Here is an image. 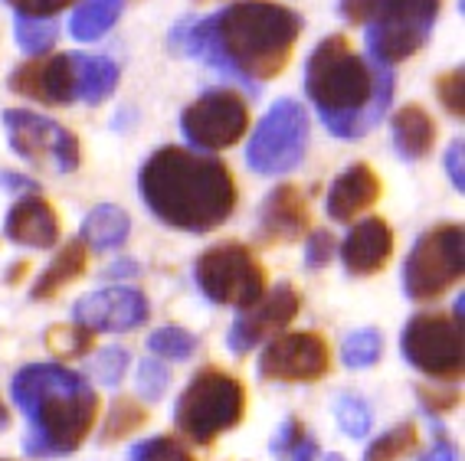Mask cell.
<instances>
[{
	"instance_id": "obj_38",
	"label": "cell",
	"mask_w": 465,
	"mask_h": 461,
	"mask_svg": "<svg viewBox=\"0 0 465 461\" xmlns=\"http://www.w3.org/2000/svg\"><path fill=\"white\" fill-rule=\"evenodd\" d=\"M334 256V236L331 232H312L305 246V265L308 269H324Z\"/></svg>"
},
{
	"instance_id": "obj_4",
	"label": "cell",
	"mask_w": 465,
	"mask_h": 461,
	"mask_svg": "<svg viewBox=\"0 0 465 461\" xmlns=\"http://www.w3.org/2000/svg\"><path fill=\"white\" fill-rule=\"evenodd\" d=\"M14 403L30 419L26 455H73L99 419V396L63 363H30L10 383Z\"/></svg>"
},
{
	"instance_id": "obj_15",
	"label": "cell",
	"mask_w": 465,
	"mask_h": 461,
	"mask_svg": "<svg viewBox=\"0 0 465 461\" xmlns=\"http://www.w3.org/2000/svg\"><path fill=\"white\" fill-rule=\"evenodd\" d=\"M10 89L43 105H69L79 99V53L24 63L10 75Z\"/></svg>"
},
{
	"instance_id": "obj_19",
	"label": "cell",
	"mask_w": 465,
	"mask_h": 461,
	"mask_svg": "<svg viewBox=\"0 0 465 461\" xmlns=\"http://www.w3.org/2000/svg\"><path fill=\"white\" fill-rule=\"evenodd\" d=\"M4 236L17 246L53 249L59 242V216L50 206V200L30 193L10 206L7 220H4Z\"/></svg>"
},
{
	"instance_id": "obj_23",
	"label": "cell",
	"mask_w": 465,
	"mask_h": 461,
	"mask_svg": "<svg viewBox=\"0 0 465 461\" xmlns=\"http://www.w3.org/2000/svg\"><path fill=\"white\" fill-rule=\"evenodd\" d=\"M132 236V220L122 206L102 203L95 206L89 216L83 220V242L95 252H112L122 249Z\"/></svg>"
},
{
	"instance_id": "obj_45",
	"label": "cell",
	"mask_w": 465,
	"mask_h": 461,
	"mask_svg": "<svg viewBox=\"0 0 465 461\" xmlns=\"http://www.w3.org/2000/svg\"><path fill=\"white\" fill-rule=\"evenodd\" d=\"M324 461H344V455H338V452H331V455H324Z\"/></svg>"
},
{
	"instance_id": "obj_26",
	"label": "cell",
	"mask_w": 465,
	"mask_h": 461,
	"mask_svg": "<svg viewBox=\"0 0 465 461\" xmlns=\"http://www.w3.org/2000/svg\"><path fill=\"white\" fill-rule=\"evenodd\" d=\"M269 452L279 461H318V442L302 419H285L269 442Z\"/></svg>"
},
{
	"instance_id": "obj_22",
	"label": "cell",
	"mask_w": 465,
	"mask_h": 461,
	"mask_svg": "<svg viewBox=\"0 0 465 461\" xmlns=\"http://www.w3.org/2000/svg\"><path fill=\"white\" fill-rule=\"evenodd\" d=\"M393 141L403 161H420L436 144V122L423 105H403L393 115Z\"/></svg>"
},
{
	"instance_id": "obj_29",
	"label": "cell",
	"mask_w": 465,
	"mask_h": 461,
	"mask_svg": "<svg viewBox=\"0 0 465 461\" xmlns=\"http://www.w3.org/2000/svg\"><path fill=\"white\" fill-rule=\"evenodd\" d=\"M381 350H383V338L377 330H358V334L344 338V344H341V360H344V367H351V370H364V367H374V363L381 360Z\"/></svg>"
},
{
	"instance_id": "obj_41",
	"label": "cell",
	"mask_w": 465,
	"mask_h": 461,
	"mask_svg": "<svg viewBox=\"0 0 465 461\" xmlns=\"http://www.w3.org/2000/svg\"><path fill=\"white\" fill-rule=\"evenodd\" d=\"M462 151L465 144L462 141H452L446 151V171H449V181L456 183V190H465V177H462Z\"/></svg>"
},
{
	"instance_id": "obj_27",
	"label": "cell",
	"mask_w": 465,
	"mask_h": 461,
	"mask_svg": "<svg viewBox=\"0 0 465 461\" xmlns=\"http://www.w3.org/2000/svg\"><path fill=\"white\" fill-rule=\"evenodd\" d=\"M416 445H420L416 426L413 422H400V426L387 428L383 436H377L367 445L364 461H403L407 455L416 452Z\"/></svg>"
},
{
	"instance_id": "obj_30",
	"label": "cell",
	"mask_w": 465,
	"mask_h": 461,
	"mask_svg": "<svg viewBox=\"0 0 465 461\" xmlns=\"http://www.w3.org/2000/svg\"><path fill=\"white\" fill-rule=\"evenodd\" d=\"M14 34H17L20 50L30 56H43L56 43V24L50 17H17Z\"/></svg>"
},
{
	"instance_id": "obj_31",
	"label": "cell",
	"mask_w": 465,
	"mask_h": 461,
	"mask_svg": "<svg viewBox=\"0 0 465 461\" xmlns=\"http://www.w3.org/2000/svg\"><path fill=\"white\" fill-rule=\"evenodd\" d=\"M334 419H338L341 432L351 438H361L371 432V409L358 393H341L334 399Z\"/></svg>"
},
{
	"instance_id": "obj_13",
	"label": "cell",
	"mask_w": 465,
	"mask_h": 461,
	"mask_svg": "<svg viewBox=\"0 0 465 461\" xmlns=\"http://www.w3.org/2000/svg\"><path fill=\"white\" fill-rule=\"evenodd\" d=\"M331 370L328 340L315 330H289L269 340L259 357V377L272 383H315Z\"/></svg>"
},
{
	"instance_id": "obj_10",
	"label": "cell",
	"mask_w": 465,
	"mask_h": 461,
	"mask_svg": "<svg viewBox=\"0 0 465 461\" xmlns=\"http://www.w3.org/2000/svg\"><path fill=\"white\" fill-rule=\"evenodd\" d=\"M10 148L46 173H73L79 167V138L59 122L26 108L4 112Z\"/></svg>"
},
{
	"instance_id": "obj_5",
	"label": "cell",
	"mask_w": 465,
	"mask_h": 461,
	"mask_svg": "<svg viewBox=\"0 0 465 461\" xmlns=\"http://www.w3.org/2000/svg\"><path fill=\"white\" fill-rule=\"evenodd\" d=\"M341 14L364 26L374 63H403L430 43L440 0H341Z\"/></svg>"
},
{
	"instance_id": "obj_25",
	"label": "cell",
	"mask_w": 465,
	"mask_h": 461,
	"mask_svg": "<svg viewBox=\"0 0 465 461\" xmlns=\"http://www.w3.org/2000/svg\"><path fill=\"white\" fill-rule=\"evenodd\" d=\"M122 7H125V0H83L79 10H75L73 17V36L83 43H92L105 36L115 20L122 17Z\"/></svg>"
},
{
	"instance_id": "obj_28",
	"label": "cell",
	"mask_w": 465,
	"mask_h": 461,
	"mask_svg": "<svg viewBox=\"0 0 465 461\" xmlns=\"http://www.w3.org/2000/svg\"><path fill=\"white\" fill-rule=\"evenodd\" d=\"M46 350L53 357H85L92 350V330H85L83 324H53L46 330Z\"/></svg>"
},
{
	"instance_id": "obj_20",
	"label": "cell",
	"mask_w": 465,
	"mask_h": 461,
	"mask_svg": "<svg viewBox=\"0 0 465 461\" xmlns=\"http://www.w3.org/2000/svg\"><path fill=\"white\" fill-rule=\"evenodd\" d=\"M381 177L367 164H351L348 171L341 173L338 181L328 190V200H324V210L328 216L338 222H351L358 213L371 210V206L381 200Z\"/></svg>"
},
{
	"instance_id": "obj_39",
	"label": "cell",
	"mask_w": 465,
	"mask_h": 461,
	"mask_svg": "<svg viewBox=\"0 0 465 461\" xmlns=\"http://www.w3.org/2000/svg\"><path fill=\"white\" fill-rule=\"evenodd\" d=\"M4 4H10L20 17H53L63 7H69L73 0H4Z\"/></svg>"
},
{
	"instance_id": "obj_35",
	"label": "cell",
	"mask_w": 465,
	"mask_h": 461,
	"mask_svg": "<svg viewBox=\"0 0 465 461\" xmlns=\"http://www.w3.org/2000/svg\"><path fill=\"white\" fill-rule=\"evenodd\" d=\"M89 370H92V377L99 379V383H105V387H118L128 370V350L125 347H108L99 357H92Z\"/></svg>"
},
{
	"instance_id": "obj_34",
	"label": "cell",
	"mask_w": 465,
	"mask_h": 461,
	"mask_svg": "<svg viewBox=\"0 0 465 461\" xmlns=\"http://www.w3.org/2000/svg\"><path fill=\"white\" fill-rule=\"evenodd\" d=\"M148 347L154 350L158 357H167V360H187V357L193 354V347H197V340L187 334V330L181 328H161L151 334Z\"/></svg>"
},
{
	"instance_id": "obj_2",
	"label": "cell",
	"mask_w": 465,
	"mask_h": 461,
	"mask_svg": "<svg viewBox=\"0 0 465 461\" xmlns=\"http://www.w3.org/2000/svg\"><path fill=\"white\" fill-rule=\"evenodd\" d=\"M138 187L151 213L181 232H213L236 210L230 167L174 144L158 148L144 161Z\"/></svg>"
},
{
	"instance_id": "obj_32",
	"label": "cell",
	"mask_w": 465,
	"mask_h": 461,
	"mask_svg": "<svg viewBox=\"0 0 465 461\" xmlns=\"http://www.w3.org/2000/svg\"><path fill=\"white\" fill-rule=\"evenodd\" d=\"M148 422V412L142 409L138 403H132V399H115V406H112V412H108V422H105V442H118V438L132 436V432H138V428Z\"/></svg>"
},
{
	"instance_id": "obj_37",
	"label": "cell",
	"mask_w": 465,
	"mask_h": 461,
	"mask_svg": "<svg viewBox=\"0 0 465 461\" xmlns=\"http://www.w3.org/2000/svg\"><path fill=\"white\" fill-rule=\"evenodd\" d=\"M462 92H465V73H462V69H449L446 75H440V79H436V95H440V102L446 105L449 115H456V118L465 115Z\"/></svg>"
},
{
	"instance_id": "obj_18",
	"label": "cell",
	"mask_w": 465,
	"mask_h": 461,
	"mask_svg": "<svg viewBox=\"0 0 465 461\" xmlns=\"http://www.w3.org/2000/svg\"><path fill=\"white\" fill-rule=\"evenodd\" d=\"M393 256V232L387 220L381 216H367V220L354 222L348 232V240L341 246V259L351 275H377L387 269Z\"/></svg>"
},
{
	"instance_id": "obj_36",
	"label": "cell",
	"mask_w": 465,
	"mask_h": 461,
	"mask_svg": "<svg viewBox=\"0 0 465 461\" xmlns=\"http://www.w3.org/2000/svg\"><path fill=\"white\" fill-rule=\"evenodd\" d=\"M167 387H171V373H167L164 363L158 357L142 360V367H138V393L144 399H151V403H158L161 396L167 393Z\"/></svg>"
},
{
	"instance_id": "obj_17",
	"label": "cell",
	"mask_w": 465,
	"mask_h": 461,
	"mask_svg": "<svg viewBox=\"0 0 465 461\" xmlns=\"http://www.w3.org/2000/svg\"><path fill=\"white\" fill-rule=\"evenodd\" d=\"M312 226V213H308V200L299 187L282 183L266 197L262 210H259V240L266 246H282V242L302 240Z\"/></svg>"
},
{
	"instance_id": "obj_44",
	"label": "cell",
	"mask_w": 465,
	"mask_h": 461,
	"mask_svg": "<svg viewBox=\"0 0 465 461\" xmlns=\"http://www.w3.org/2000/svg\"><path fill=\"white\" fill-rule=\"evenodd\" d=\"M10 426V412H7V406L0 403V428H7Z\"/></svg>"
},
{
	"instance_id": "obj_7",
	"label": "cell",
	"mask_w": 465,
	"mask_h": 461,
	"mask_svg": "<svg viewBox=\"0 0 465 461\" xmlns=\"http://www.w3.org/2000/svg\"><path fill=\"white\" fill-rule=\"evenodd\" d=\"M465 272L462 222H442L423 232L403 265V291L410 301H432L446 295Z\"/></svg>"
},
{
	"instance_id": "obj_24",
	"label": "cell",
	"mask_w": 465,
	"mask_h": 461,
	"mask_svg": "<svg viewBox=\"0 0 465 461\" xmlns=\"http://www.w3.org/2000/svg\"><path fill=\"white\" fill-rule=\"evenodd\" d=\"M118 79V66L105 56H83L79 53V99L89 102V105H99L105 102L112 92H115Z\"/></svg>"
},
{
	"instance_id": "obj_11",
	"label": "cell",
	"mask_w": 465,
	"mask_h": 461,
	"mask_svg": "<svg viewBox=\"0 0 465 461\" xmlns=\"http://www.w3.org/2000/svg\"><path fill=\"white\" fill-rule=\"evenodd\" d=\"M400 347L410 367L426 377L446 383L462 379V321H449L442 314H416L403 328Z\"/></svg>"
},
{
	"instance_id": "obj_46",
	"label": "cell",
	"mask_w": 465,
	"mask_h": 461,
	"mask_svg": "<svg viewBox=\"0 0 465 461\" xmlns=\"http://www.w3.org/2000/svg\"><path fill=\"white\" fill-rule=\"evenodd\" d=\"M200 4H203V0H200Z\"/></svg>"
},
{
	"instance_id": "obj_16",
	"label": "cell",
	"mask_w": 465,
	"mask_h": 461,
	"mask_svg": "<svg viewBox=\"0 0 465 461\" xmlns=\"http://www.w3.org/2000/svg\"><path fill=\"white\" fill-rule=\"evenodd\" d=\"M75 324H83L85 330H134L148 321V298L134 289H102L85 295L75 305Z\"/></svg>"
},
{
	"instance_id": "obj_21",
	"label": "cell",
	"mask_w": 465,
	"mask_h": 461,
	"mask_svg": "<svg viewBox=\"0 0 465 461\" xmlns=\"http://www.w3.org/2000/svg\"><path fill=\"white\" fill-rule=\"evenodd\" d=\"M85 269H89V246H85L83 240L66 242V246L53 256V262L40 272V279L34 281V291H30V295L46 301V298L59 295L66 285H73L75 279H83Z\"/></svg>"
},
{
	"instance_id": "obj_33",
	"label": "cell",
	"mask_w": 465,
	"mask_h": 461,
	"mask_svg": "<svg viewBox=\"0 0 465 461\" xmlns=\"http://www.w3.org/2000/svg\"><path fill=\"white\" fill-rule=\"evenodd\" d=\"M132 461H193L187 445L174 436H154L144 438L132 448Z\"/></svg>"
},
{
	"instance_id": "obj_6",
	"label": "cell",
	"mask_w": 465,
	"mask_h": 461,
	"mask_svg": "<svg viewBox=\"0 0 465 461\" xmlns=\"http://www.w3.org/2000/svg\"><path fill=\"white\" fill-rule=\"evenodd\" d=\"M246 416V387L220 367H203L174 406V426L187 442L213 445Z\"/></svg>"
},
{
	"instance_id": "obj_1",
	"label": "cell",
	"mask_w": 465,
	"mask_h": 461,
	"mask_svg": "<svg viewBox=\"0 0 465 461\" xmlns=\"http://www.w3.org/2000/svg\"><path fill=\"white\" fill-rule=\"evenodd\" d=\"M302 17L272 0H240L210 20L174 26L171 46L240 83H269L289 66Z\"/></svg>"
},
{
	"instance_id": "obj_3",
	"label": "cell",
	"mask_w": 465,
	"mask_h": 461,
	"mask_svg": "<svg viewBox=\"0 0 465 461\" xmlns=\"http://www.w3.org/2000/svg\"><path fill=\"white\" fill-rule=\"evenodd\" d=\"M305 95L334 138L358 141L383 122L393 102V73L367 63L344 36H328L305 63Z\"/></svg>"
},
{
	"instance_id": "obj_9",
	"label": "cell",
	"mask_w": 465,
	"mask_h": 461,
	"mask_svg": "<svg viewBox=\"0 0 465 461\" xmlns=\"http://www.w3.org/2000/svg\"><path fill=\"white\" fill-rule=\"evenodd\" d=\"M308 115L299 102H275L246 144V164L256 173H289L305 161Z\"/></svg>"
},
{
	"instance_id": "obj_40",
	"label": "cell",
	"mask_w": 465,
	"mask_h": 461,
	"mask_svg": "<svg viewBox=\"0 0 465 461\" xmlns=\"http://www.w3.org/2000/svg\"><path fill=\"white\" fill-rule=\"evenodd\" d=\"M420 399H423L426 412H449V409H456L459 406V393L456 389H446V393H436V389H420Z\"/></svg>"
},
{
	"instance_id": "obj_42",
	"label": "cell",
	"mask_w": 465,
	"mask_h": 461,
	"mask_svg": "<svg viewBox=\"0 0 465 461\" xmlns=\"http://www.w3.org/2000/svg\"><path fill=\"white\" fill-rule=\"evenodd\" d=\"M423 461H459V452L446 442V438H440V442L423 455Z\"/></svg>"
},
{
	"instance_id": "obj_12",
	"label": "cell",
	"mask_w": 465,
	"mask_h": 461,
	"mask_svg": "<svg viewBox=\"0 0 465 461\" xmlns=\"http://www.w3.org/2000/svg\"><path fill=\"white\" fill-rule=\"evenodd\" d=\"M250 128V105L240 92L210 89L183 108L181 132L200 151H226L240 144Z\"/></svg>"
},
{
	"instance_id": "obj_14",
	"label": "cell",
	"mask_w": 465,
	"mask_h": 461,
	"mask_svg": "<svg viewBox=\"0 0 465 461\" xmlns=\"http://www.w3.org/2000/svg\"><path fill=\"white\" fill-rule=\"evenodd\" d=\"M302 311V295L292 289L289 281H279L272 291L259 298L256 305H250L246 311H240V318L230 328V350L232 354H250L252 347L262 344L266 338H272L275 330L289 328Z\"/></svg>"
},
{
	"instance_id": "obj_43",
	"label": "cell",
	"mask_w": 465,
	"mask_h": 461,
	"mask_svg": "<svg viewBox=\"0 0 465 461\" xmlns=\"http://www.w3.org/2000/svg\"><path fill=\"white\" fill-rule=\"evenodd\" d=\"M122 272H134V265L132 262H122V265H112V269H108V279H112V275H122Z\"/></svg>"
},
{
	"instance_id": "obj_8",
	"label": "cell",
	"mask_w": 465,
	"mask_h": 461,
	"mask_svg": "<svg viewBox=\"0 0 465 461\" xmlns=\"http://www.w3.org/2000/svg\"><path fill=\"white\" fill-rule=\"evenodd\" d=\"M193 279L213 305L240 308V311L256 305L269 291L266 269L252 256V249L242 242H220V246L207 249L193 262Z\"/></svg>"
}]
</instances>
